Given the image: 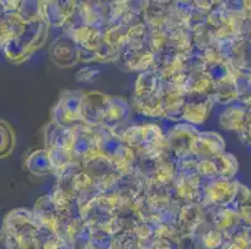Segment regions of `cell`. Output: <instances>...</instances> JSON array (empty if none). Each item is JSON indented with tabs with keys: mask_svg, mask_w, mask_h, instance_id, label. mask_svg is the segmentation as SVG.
<instances>
[{
	"mask_svg": "<svg viewBox=\"0 0 251 249\" xmlns=\"http://www.w3.org/2000/svg\"><path fill=\"white\" fill-rule=\"evenodd\" d=\"M249 38H250V39H251V35H250V36H249Z\"/></svg>",
	"mask_w": 251,
	"mask_h": 249,
	"instance_id": "8",
	"label": "cell"
},
{
	"mask_svg": "<svg viewBox=\"0 0 251 249\" xmlns=\"http://www.w3.org/2000/svg\"><path fill=\"white\" fill-rule=\"evenodd\" d=\"M249 121V104L231 105L220 116L221 126L225 130L239 132Z\"/></svg>",
	"mask_w": 251,
	"mask_h": 249,
	"instance_id": "2",
	"label": "cell"
},
{
	"mask_svg": "<svg viewBox=\"0 0 251 249\" xmlns=\"http://www.w3.org/2000/svg\"><path fill=\"white\" fill-rule=\"evenodd\" d=\"M225 142L218 134H202L200 136V152L205 159L214 158L224 154Z\"/></svg>",
	"mask_w": 251,
	"mask_h": 249,
	"instance_id": "3",
	"label": "cell"
},
{
	"mask_svg": "<svg viewBox=\"0 0 251 249\" xmlns=\"http://www.w3.org/2000/svg\"><path fill=\"white\" fill-rule=\"evenodd\" d=\"M239 182L226 178H211L206 187V197L210 203L216 207L231 205L237 193Z\"/></svg>",
	"mask_w": 251,
	"mask_h": 249,
	"instance_id": "1",
	"label": "cell"
},
{
	"mask_svg": "<svg viewBox=\"0 0 251 249\" xmlns=\"http://www.w3.org/2000/svg\"><path fill=\"white\" fill-rule=\"evenodd\" d=\"M248 225H249V226H251V219H250V221H249V223H248Z\"/></svg>",
	"mask_w": 251,
	"mask_h": 249,
	"instance_id": "7",
	"label": "cell"
},
{
	"mask_svg": "<svg viewBox=\"0 0 251 249\" xmlns=\"http://www.w3.org/2000/svg\"><path fill=\"white\" fill-rule=\"evenodd\" d=\"M15 136L13 129L6 121L0 120V158L9 156L14 148Z\"/></svg>",
	"mask_w": 251,
	"mask_h": 249,
	"instance_id": "4",
	"label": "cell"
},
{
	"mask_svg": "<svg viewBox=\"0 0 251 249\" xmlns=\"http://www.w3.org/2000/svg\"><path fill=\"white\" fill-rule=\"evenodd\" d=\"M245 249H251V246H249V247H246Z\"/></svg>",
	"mask_w": 251,
	"mask_h": 249,
	"instance_id": "6",
	"label": "cell"
},
{
	"mask_svg": "<svg viewBox=\"0 0 251 249\" xmlns=\"http://www.w3.org/2000/svg\"><path fill=\"white\" fill-rule=\"evenodd\" d=\"M0 249H22V247L13 234L1 229L0 230Z\"/></svg>",
	"mask_w": 251,
	"mask_h": 249,
	"instance_id": "5",
	"label": "cell"
}]
</instances>
